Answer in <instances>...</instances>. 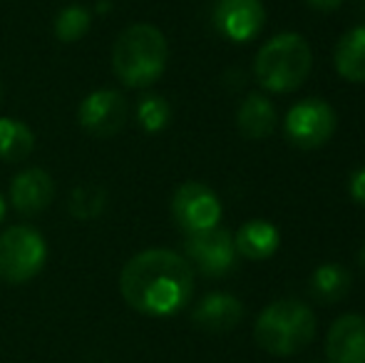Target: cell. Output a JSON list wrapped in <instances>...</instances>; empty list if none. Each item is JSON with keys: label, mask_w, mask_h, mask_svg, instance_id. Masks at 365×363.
<instances>
[{"label": "cell", "mask_w": 365, "mask_h": 363, "mask_svg": "<svg viewBox=\"0 0 365 363\" xmlns=\"http://www.w3.org/2000/svg\"><path fill=\"white\" fill-rule=\"evenodd\" d=\"M358 262H361V267L365 269V247L361 249V252H358Z\"/></svg>", "instance_id": "d4e9b609"}, {"label": "cell", "mask_w": 365, "mask_h": 363, "mask_svg": "<svg viewBox=\"0 0 365 363\" xmlns=\"http://www.w3.org/2000/svg\"><path fill=\"white\" fill-rule=\"evenodd\" d=\"M172 217L187 234L214 229L221 219L219 197L199 182H184L172 197Z\"/></svg>", "instance_id": "52a82bcc"}, {"label": "cell", "mask_w": 365, "mask_h": 363, "mask_svg": "<svg viewBox=\"0 0 365 363\" xmlns=\"http://www.w3.org/2000/svg\"><path fill=\"white\" fill-rule=\"evenodd\" d=\"M236 125H239L241 135L246 140H264L274 132L276 127V107L271 105L269 97L251 92L239 107L236 115Z\"/></svg>", "instance_id": "9a60e30c"}, {"label": "cell", "mask_w": 365, "mask_h": 363, "mask_svg": "<svg viewBox=\"0 0 365 363\" xmlns=\"http://www.w3.org/2000/svg\"><path fill=\"white\" fill-rule=\"evenodd\" d=\"M169 48L162 30L147 23L122 30L112 48V68L127 88H149L162 78L167 68Z\"/></svg>", "instance_id": "7a4b0ae2"}, {"label": "cell", "mask_w": 365, "mask_h": 363, "mask_svg": "<svg viewBox=\"0 0 365 363\" xmlns=\"http://www.w3.org/2000/svg\"><path fill=\"white\" fill-rule=\"evenodd\" d=\"M313 68V53L298 33H281L271 38L256 55L254 73L261 88L271 92H291L301 88Z\"/></svg>", "instance_id": "277c9868"}, {"label": "cell", "mask_w": 365, "mask_h": 363, "mask_svg": "<svg viewBox=\"0 0 365 363\" xmlns=\"http://www.w3.org/2000/svg\"><path fill=\"white\" fill-rule=\"evenodd\" d=\"M311 363H318V361H311Z\"/></svg>", "instance_id": "484cf974"}, {"label": "cell", "mask_w": 365, "mask_h": 363, "mask_svg": "<svg viewBox=\"0 0 365 363\" xmlns=\"http://www.w3.org/2000/svg\"><path fill=\"white\" fill-rule=\"evenodd\" d=\"M316 336V316L298 299H281L259 314L254 339L271 356H296Z\"/></svg>", "instance_id": "3957f363"}, {"label": "cell", "mask_w": 365, "mask_h": 363, "mask_svg": "<svg viewBox=\"0 0 365 363\" xmlns=\"http://www.w3.org/2000/svg\"><path fill=\"white\" fill-rule=\"evenodd\" d=\"M187 257L194 267L199 269L209 279H221L234 269L236 264V247L234 237L226 229H207V232L189 234L187 244Z\"/></svg>", "instance_id": "ba28073f"}, {"label": "cell", "mask_w": 365, "mask_h": 363, "mask_svg": "<svg viewBox=\"0 0 365 363\" xmlns=\"http://www.w3.org/2000/svg\"><path fill=\"white\" fill-rule=\"evenodd\" d=\"M214 23L224 38L246 43L261 33L266 23V10L261 0H219L214 8Z\"/></svg>", "instance_id": "30bf717a"}, {"label": "cell", "mask_w": 365, "mask_h": 363, "mask_svg": "<svg viewBox=\"0 0 365 363\" xmlns=\"http://www.w3.org/2000/svg\"><path fill=\"white\" fill-rule=\"evenodd\" d=\"M102 209H105V192L100 187L85 184V187H77L70 197V212L77 219H95Z\"/></svg>", "instance_id": "44dd1931"}, {"label": "cell", "mask_w": 365, "mask_h": 363, "mask_svg": "<svg viewBox=\"0 0 365 363\" xmlns=\"http://www.w3.org/2000/svg\"><path fill=\"white\" fill-rule=\"evenodd\" d=\"M328 363H365V316L346 314L333 321L326 336Z\"/></svg>", "instance_id": "8fae6325"}, {"label": "cell", "mask_w": 365, "mask_h": 363, "mask_svg": "<svg viewBox=\"0 0 365 363\" xmlns=\"http://www.w3.org/2000/svg\"><path fill=\"white\" fill-rule=\"evenodd\" d=\"M55 199V182L45 170H25L10 184V202L25 217H35Z\"/></svg>", "instance_id": "4fadbf2b"}, {"label": "cell", "mask_w": 365, "mask_h": 363, "mask_svg": "<svg viewBox=\"0 0 365 363\" xmlns=\"http://www.w3.org/2000/svg\"><path fill=\"white\" fill-rule=\"evenodd\" d=\"M336 132V110L323 100H303L286 115V135L301 150H318Z\"/></svg>", "instance_id": "8992f818"}, {"label": "cell", "mask_w": 365, "mask_h": 363, "mask_svg": "<svg viewBox=\"0 0 365 363\" xmlns=\"http://www.w3.org/2000/svg\"><path fill=\"white\" fill-rule=\"evenodd\" d=\"M336 70L348 83H365V25L348 30L338 40Z\"/></svg>", "instance_id": "2e32d148"}, {"label": "cell", "mask_w": 365, "mask_h": 363, "mask_svg": "<svg viewBox=\"0 0 365 363\" xmlns=\"http://www.w3.org/2000/svg\"><path fill=\"white\" fill-rule=\"evenodd\" d=\"M5 199H3V194H0V224H3V219H5Z\"/></svg>", "instance_id": "cb8c5ba5"}, {"label": "cell", "mask_w": 365, "mask_h": 363, "mask_svg": "<svg viewBox=\"0 0 365 363\" xmlns=\"http://www.w3.org/2000/svg\"><path fill=\"white\" fill-rule=\"evenodd\" d=\"M306 3L316 10H336L338 5H343V0H306Z\"/></svg>", "instance_id": "603a6c76"}, {"label": "cell", "mask_w": 365, "mask_h": 363, "mask_svg": "<svg viewBox=\"0 0 365 363\" xmlns=\"http://www.w3.org/2000/svg\"><path fill=\"white\" fill-rule=\"evenodd\" d=\"M169 117H172V107L162 95H145L137 105V120L147 132L164 130L169 125Z\"/></svg>", "instance_id": "ffe728a7"}, {"label": "cell", "mask_w": 365, "mask_h": 363, "mask_svg": "<svg viewBox=\"0 0 365 363\" xmlns=\"http://www.w3.org/2000/svg\"><path fill=\"white\" fill-rule=\"evenodd\" d=\"M351 194L358 204H365V167L351 177Z\"/></svg>", "instance_id": "7402d4cb"}, {"label": "cell", "mask_w": 365, "mask_h": 363, "mask_svg": "<svg viewBox=\"0 0 365 363\" xmlns=\"http://www.w3.org/2000/svg\"><path fill=\"white\" fill-rule=\"evenodd\" d=\"M35 137L25 122L13 117H0V160L20 162L33 152Z\"/></svg>", "instance_id": "ac0fdd59"}, {"label": "cell", "mask_w": 365, "mask_h": 363, "mask_svg": "<svg viewBox=\"0 0 365 363\" xmlns=\"http://www.w3.org/2000/svg\"><path fill=\"white\" fill-rule=\"evenodd\" d=\"M279 244H281L279 229H276L274 224L264 222V219H251V222H246L234 237L236 254L251 259V262L271 259L279 252Z\"/></svg>", "instance_id": "5bb4252c"}, {"label": "cell", "mask_w": 365, "mask_h": 363, "mask_svg": "<svg viewBox=\"0 0 365 363\" xmlns=\"http://www.w3.org/2000/svg\"><path fill=\"white\" fill-rule=\"evenodd\" d=\"M351 274L341 264H323L311 276V294L321 304H336L351 291Z\"/></svg>", "instance_id": "e0dca14e"}, {"label": "cell", "mask_w": 365, "mask_h": 363, "mask_svg": "<svg viewBox=\"0 0 365 363\" xmlns=\"http://www.w3.org/2000/svg\"><path fill=\"white\" fill-rule=\"evenodd\" d=\"M77 120L92 137H115L127 125V100L117 90H95L80 102Z\"/></svg>", "instance_id": "9c48e42d"}, {"label": "cell", "mask_w": 365, "mask_h": 363, "mask_svg": "<svg viewBox=\"0 0 365 363\" xmlns=\"http://www.w3.org/2000/svg\"><path fill=\"white\" fill-rule=\"evenodd\" d=\"M241 319H244V304L224 291L204 296L192 311V321L197 324V329L207 331V334H226V331L236 329Z\"/></svg>", "instance_id": "7c38bea8"}, {"label": "cell", "mask_w": 365, "mask_h": 363, "mask_svg": "<svg viewBox=\"0 0 365 363\" xmlns=\"http://www.w3.org/2000/svg\"><path fill=\"white\" fill-rule=\"evenodd\" d=\"M92 25V13L82 5H68L55 15V35L60 43H77Z\"/></svg>", "instance_id": "d6986e66"}, {"label": "cell", "mask_w": 365, "mask_h": 363, "mask_svg": "<svg viewBox=\"0 0 365 363\" xmlns=\"http://www.w3.org/2000/svg\"><path fill=\"white\" fill-rule=\"evenodd\" d=\"M120 294L145 316H174L192 301V264L172 249H147L125 264L120 274Z\"/></svg>", "instance_id": "6da1fadb"}, {"label": "cell", "mask_w": 365, "mask_h": 363, "mask_svg": "<svg viewBox=\"0 0 365 363\" xmlns=\"http://www.w3.org/2000/svg\"><path fill=\"white\" fill-rule=\"evenodd\" d=\"M48 262V244L33 227H10L0 234V281L25 284L43 272Z\"/></svg>", "instance_id": "5b68a950"}]
</instances>
